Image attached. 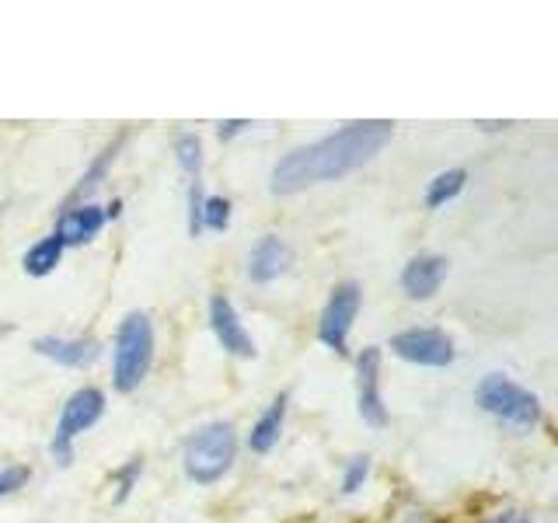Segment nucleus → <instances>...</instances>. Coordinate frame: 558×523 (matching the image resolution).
I'll list each match as a JSON object with an SVG mask.
<instances>
[{
	"label": "nucleus",
	"mask_w": 558,
	"mask_h": 523,
	"mask_svg": "<svg viewBox=\"0 0 558 523\" xmlns=\"http://www.w3.org/2000/svg\"><path fill=\"white\" fill-rule=\"evenodd\" d=\"M478 405L488 412L502 418V423H513V426H537L541 423V401L537 394H531L527 388H520V384H513L510 377L502 374H488L482 384H478Z\"/></svg>",
	"instance_id": "obj_4"
},
{
	"label": "nucleus",
	"mask_w": 558,
	"mask_h": 523,
	"mask_svg": "<svg viewBox=\"0 0 558 523\" xmlns=\"http://www.w3.org/2000/svg\"><path fill=\"white\" fill-rule=\"evenodd\" d=\"M238 458V436L231 423H206L185 443V475L196 485H214Z\"/></svg>",
	"instance_id": "obj_3"
},
{
	"label": "nucleus",
	"mask_w": 558,
	"mask_h": 523,
	"mask_svg": "<svg viewBox=\"0 0 558 523\" xmlns=\"http://www.w3.org/2000/svg\"><path fill=\"white\" fill-rule=\"evenodd\" d=\"M360 301L363 293L356 283H339L331 290L328 304L322 311V325H318V339L336 349V353H345V342H349V331H353V321L360 314Z\"/></svg>",
	"instance_id": "obj_6"
},
{
	"label": "nucleus",
	"mask_w": 558,
	"mask_h": 523,
	"mask_svg": "<svg viewBox=\"0 0 558 523\" xmlns=\"http://www.w3.org/2000/svg\"><path fill=\"white\" fill-rule=\"evenodd\" d=\"M464 182H468V171H464V168L440 171V174H436V179L429 182V188H426V206L436 209V206L450 203V199L464 188Z\"/></svg>",
	"instance_id": "obj_16"
},
{
	"label": "nucleus",
	"mask_w": 558,
	"mask_h": 523,
	"mask_svg": "<svg viewBox=\"0 0 558 523\" xmlns=\"http://www.w3.org/2000/svg\"><path fill=\"white\" fill-rule=\"evenodd\" d=\"M447 279V258L444 255H415L405 269H401V290L412 301H429Z\"/></svg>",
	"instance_id": "obj_10"
},
{
	"label": "nucleus",
	"mask_w": 558,
	"mask_h": 523,
	"mask_svg": "<svg viewBox=\"0 0 558 523\" xmlns=\"http://www.w3.org/2000/svg\"><path fill=\"white\" fill-rule=\"evenodd\" d=\"M101 412H105V394L98 388H81L66 398L60 423H57V436H52V443H49V453L63 467L74 461V440L84 429H92L98 423Z\"/></svg>",
	"instance_id": "obj_5"
},
{
	"label": "nucleus",
	"mask_w": 558,
	"mask_h": 523,
	"mask_svg": "<svg viewBox=\"0 0 558 523\" xmlns=\"http://www.w3.org/2000/svg\"><path fill=\"white\" fill-rule=\"evenodd\" d=\"M366 475H371V461H366V458H353V461H349V467H345L342 492H345V496H353L356 488L366 482Z\"/></svg>",
	"instance_id": "obj_20"
},
{
	"label": "nucleus",
	"mask_w": 558,
	"mask_h": 523,
	"mask_svg": "<svg viewBox=\"0 0 558 523\" xmlns=\"http://www.w3.org/2000/svg\"><path fill=\"white\" fill-rule=\"evenodd\" d=\"M203 231V196H199V182L189 185V234L199 238Z\"/></svg>",
	"instance_id": "obj_21"
},
{
	"label": "nucleus",
	"mask_w": 558,
	"mask_h": 523,
	"mask_svg": "<svg viewBox=\"0 0 558 523\" xmlns=\"http://www.w3.org/2000/svg\"><path fill=\"white\" fill-rule=\"evenodd\" d=\"M119 144H122V139H119ZM119 144H112L109 150H105V154L98 157V161H95V168L87 171L84 179H81V185H77V192H74V196H87V192H92V188H98V179H101V174H105V168H109V161H112V157H116Z\"/></svg>",
	"instance_id": "obj_19"
},
{
	"label": "nucleus",
	"mask_w": 558,
	"mask_h": 523,
	"mask_svg": "<svg viewBox=\"0 0 558 523\" xmlns=\"http://www.w3.org/2000/svg\"><path fill=\"white\" fill-rule=\"evenodd\" d=\"M391 353L418 366H450L453 342L440 328H409V331H398L391 339Z\"/></svg>",
	"instance_id": "obj_7"
},
{
	"label": "nucleus",
	"mask_w": 558,
	"mask_h": 523,
	"mask_svg": "<svg viewBox=\"0 0 558 523\" xmlns=\"http://www.w3.org/2000/svg\"><path fill=\"white\" fill-rule=\"evenodd\" d=\"M227 223H231V203L223 196L203 199V227H209V231H227Z\"/></svg>",
	"instance_id": "obj_18"
},
{
	"label": "nucleus",
	"mask_w": 558,
	"mask_h": 523,
	"mask_svg": "<svg viewBox=\"0 0 558 523\" xmlns=\"http://www.w3.org/2000/svg\"><path fill=\"white\" fill-rule=\"evenodd\" d=\"M391 133H395L391 122H380V119L349 122L345 130L318 139V144L290 150L283 161L272 168L269 188L276 196H293V192H301L307 185L345 179L349 171L374 161V157L384 150V144L391 139Z\"/></svg>",
	"instance_id": "obj_1"
},
{
	"label": "nucleus",
	"mask_w": 558,
	"mask_h": 523,
	"mask_svg": "<svg viewBox=\"0 0 558 523\" xmlns=\"http://www.w3.org/2000/svg\"><path fill=\"white\" fill-rule=\"evenodd\" d=\"M60 258H63V241L57 234H49L39 244H32V248L25 252V258H22V266H25L28 276L43 279V276H49L52 269L60 266Z\"/></svg>",
	"instance_id": "obj_15"
},
{
	"label": "nucleus",
	"mask_w": 558,
	"mask_h": 523,
	"mask_svg": "<svg viewBox=\"0 0 558 523\" xmlns=\"http://www.w3.org/2000/svg\"><path fill=\"white\" fill-rule=\"evenodd\" d=\"M154 363V328L144 311H133L122 318L116 331V353H112V384L116 391L130 394L140 388Z\"/></svg>",
	"instance_id": "obj_2"
},
{
	"label": "nucleus",
	"mask_w": 558,
	"mask_h": 523,
	"mask_svg": "<svg viewBox=\"0 0 558 523\" xmlns=\"http://www.w3.org/2000/svg\"><path fill=\"white\" fill-rule=\"evenodd\" d=\"M248 122H241V119H231V122H220V139H231V136H238Z\"/></svg>",
	"instance_id": "obj_24"
},
{
	"label": "nucleus",
	"mask_w": 558,
	"mask_h": 523,
	"mask_svg": "<svg viewBox=\"0 0 558 523\" xmlns=\"http://www.w3.org/2000/svg\"><path fill=\"white\" fill-rule=\"evenodd\" d=\"M174 154H179V165H182V171H189L192 179L199 174V168H203V147H199V139L196 136H179V144H174Z\"/></svg>",
	"instance_id": "obj_17"
},
{
	"label": "nucleus",
	"mask_w": 558,
	"mask_h": 523,
	"mask_svg": "<svg viewBox=\"0 0 558 523\" xmlns=\"http://www.w3.org/2000/svg\"><path fill=\"white\" fill-rule=\"evenodd\" d=\"M140 471H144V461H140V458H133L126 467H122L119 471V496H116V502H126V496L133 492V482H136V475H140Z\"/></svg>",
	"instance_id": "obj_22"
},
{
	"label": "nucleus",
	"mask_w": 558,
	"mask_h": 523,
	"mask_svg": "<svg viewBox=\"0 0 558 523\" xmlns=\"http://www.w3.org/2000/svg\"><path fill=\"white\" fill-rule=\"evenodd\" d=\"M287 394H279L272 405L258 415V423L252 426V433H248V447L255 450V453H269L272 447H276V440H279V433H283V418H287Z\"/></svg>",
	"instance_id": "obj_14"
},
{
	"label": "nucleus",
	"mask_w": 558,
	"mask_h": 523,
	"mask_svg": "<svg viewBox=\"0 0 558 523\" xmlns=\"http://www.w3.org/2000/svg\"><path fill=\"white\" fill-rule=\"evenodd\" d=\"M35 353L46 360H57L60 366H87L98 360L95 339H60V336H39L35 339Z\"/></svg>",
	"instance_id": "obj_12"
},
{
	"label": "nucleus",
	"mask_w": 558,
	"mask_h": 523,
	"mask_svg": "<svg viewBox=\"0 0 558 523\" xmlns=\"http://www.w3.org/2000/svg\"><path fill=\"white\" fill-rule=\"evenodd\" d=\"M356 409L363 415V423H371L374 429L388 426V409L380 398V349H363V356L356 360Z\"/></svg>",
	"instance_id": "obj_8"
},
{
	"label": "nucleus",
	"mask_w": 558,
	"mask_h": 523,
	"mask_svg": "<svg viewBox=\"0 0 558 523\" xmlns=\"http://www.w3.org/2000/svg\"><path fill=\"white\" fill-rule=\"evenodd\" d=\"M290 262H293L290 244L283 238H276V234H266L252 248V258H248L252 283H272V279H279L290 269Z\"/></svg>",
	"instance_id": "obj_11"
},
{
	"label": "nucleus",
	"mask_w": 558,
	"mask_h": 523,
	"mask_svg": "<svg viewBox=\"0 0 558 523\" xmlns=\"http://www.w3.org/2000/svg\"><path fill=\"white\" fill-rule=\"evenodd\" d=\"M28 482V467H8V471H0V499L17 492Z\"/></svg>",
	"instance_id": "obj_23"
},
{
	"label": "nucleus",
	"mask_w": 558,
	"mask_h": 523,
	"mask_svg": "<svg viewBox=\"0 0 558 523\" xmlns=\"http://www.w3.org/2000/svg\"><path fill=\"white\" fill-rule=\"evenodd\" d=\"M105 227V209L92 206V203H84V206H74V209H66V214L60 217L57 223V234L63 241V248L66 244H84V241H92L98 231Z\"/></svg>",
	"instance_id": "obj_13"
},
{
	"label": "nucleus",
	"mask_w": 558,
	"mask_h": 523,
	"mask_svg": "<svg viewBox=\"0 0 558 523\" xmlns=\"http://www.w3.org/2000/svg\"><path fill=\"white\" fill-rule=\"evenodd\" d=\"M209 325H214L217 342H220L231 356H241V360H252V356H255V342H252V336H248V328L241 325L234 304L227 301L223 293H217L214 301H209Z\"/></svg>",
	"instance_id": "obj_9"
}]
</instances>
